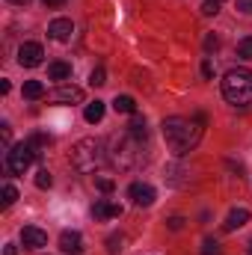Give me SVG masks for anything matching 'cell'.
Masks as SVG:
<instances>
[{
  "mask_svg": "<svg viewBox=\"0 0 252 255\" xmlns=\"http://www.w3.org/2000/svg\"><path fill=\"white\" fill-rule=\"evenodd\" d=\"M202 133H205V116H202V113L163 119V139H166V145H169L175 154L193 151V148L202 142Z\"/></svg>",
  "mask_w": 252,
  "mask_h": 255,
  "instance_id": "6da1fadb",
  "label": "cell"
},
{
  "mask_svg": "<svg viewBox=\"0 0 252 255\" xmlns=\"http://www.w3.org/2000/svg\"><path fill=\"white\" fill-rule=\"evenodd\" d=\"M223 95L235 107L252 104V71L250 68H229L223 77Z\"/></svg>",
  "mask_w": 252,
  "mask_h": 255,
  "instance_id": "7a4b0ae2",
  "label": "cell"
},
{
  "mask_svg": "<svg viewBox=\"0 0 252 255\" xmlns=\"http://www.w3.org/2000/svg\"><path fill=\"white\" fill-rule=\"evenodd\" d=\"M104 160H107V154H104V142H101V139L86 136V139H80V142L71 148V166H74L77 172H83V175L101 169Z\"/></svg>",
  "mask_w": 252,
  "mask_h": 255,
  "instance_id": "3957f363",
  "label": "cell"
},
{
  "mask_svg": "<svg viewBox=\"0 0 252 255\" xmlns=\"http://www.w3.org/2000/svg\"><path fill=\"white\" fill-rule=\"evenodd\" d=\"M139 148H142V139H136V136H130V133L116 136V139H113V154H110L113 166H116V169H122V172L136 169V166L145 160V154H142Z\"/></svg>",
  "mask_w": 252,
  "mask_h": 255,
  "instance_id": "277c9868",
  "label": "cell"
},
{
  "mask_svg": "<svg viewBox=\"0 0 252 255\" xmlns=\"http://www.w3.org/2000/svg\"><path fill=\"white\" fill-rule=\"evenodd\" d=\"M36 148L30 145V142H18V145H12L9 151H6V169L9 172H15V175H24L27 169H30V163L36 160Z\"/></svg>",
  "mask_w": 252,
  "mask_h": 255,
  "instance_id": "5b68a950",
  "label": "cell"
},
{
  "mask_svg": "<svg viewBox=\"0 0 252 255\" xmlns=\"http://www.w3.org/2000/svg\"><path fill=\"white\" fill-rule=\"evenodd\" d=\"M48 98H51L54 104H80V101H83V89L74 86V83H60Z\"/></svg>",
  "mask_w": 252,
  "mask_h": 255,
  "instance_id": "8992f818",
  "label": "cell"
},
{
  "mask_svg": "<svg viewBox=\"0 0 252 255\" xmlns=\"http://www.w3.org/2000/svg\"><path fill=\"white\" fill-rule=\"evenodd\" d=\"M42 57H45V51H42L39 42H24V45L18 48V63L24 65V68H36V65H42Z\"/></svg>",
  "mask_w": 252,
  "mask_h": 255,
  "instance_id": "52a82bcc",
  "label": "cell"
},
{
  "mask_svg": "<svg viewBox=\"0 0 252 255\" xmlns=\"http://www.w3.org/2000/svg\"><path fill=\"white\" fill-rule=\"evenodd\" d=\"M127 196L133 199V205H139V208H148V205H154V199H157V193L151 184H142V181H133L130 187H127Z\"/></svg>",
  "mask_w": 252,
  "mask_h": 255,
  "instance_id": "ba28073f",
  "label": "cell"
},
{
  "mask_svg": "<svg viewBox=\"0 0 252 255\" xmlns=\"http://www.w3.org/2000/svg\"><path fill=\"white\" fill-rule=\"evenodd\" d=\"M21 244L27 250H42V247H48V232H42L36 226H24L21 229Z\"/></svg>",
  "mask_w": 252,
  "mask_h": 255,
  "instance_id": "9c48e42d",
  "label": "cell"
},
{
  "mask_svg": "<svg viewBox=\"0 0 252 255\" xmlns=\"http://www.w3.org/2000/svg\"><path fill=\"white\" fill-rule=\"evenodd\" d=\"M92 217L95 220H116V217H122V205H116L110 199H98L92 205Z\"/></svg>",
  "mask_w": 252,
  "mask_h": 255,
  "instance_id": "30bf717a",
  "label": "cell"
},
{
  "mask_svg": "<svg viewBox=\"0 0 252 255\" xmlns=\"http://www.w3.org/2000/svg\"><path fill=\"white\" fill-rule=\"evenodd\" d=\"M71 33H74V24H71L68 18H54L51 27H48V36H51L54 42H68Z\"/></svg>",
  "mask_w": 252,
  "mask_h": 255,
  "instance_id": "8fae6325",
  "label": "cell"
},
{
  "mask_svg": "<svg viewBox=\"0 0 252 255\" xmlns=\"http://www.w3.org/2000/svg\"><path fill=\"white\" fill-rule=\"evenodd\" d=\"M60 250L68 253V255L83 253V238H80V232H63V235H60Z\"/></svg>",
  "mask_w": 252,
  "mask_h": 255,
  "instance_id": "7c38bea8",
  "label": "cell"
},
{
  "mask_svg": "<svg viewBox=\"0 0 252 255\" xmlns=\"http://www.w3.org/2000/svg\"><path fill=\"white\" fill-rule=\"evenodd\" d=\"M247 223H250V211H247V208H235V211H229L223 229H226V232H238V229L247 226Z\"/></svg>",
  "mask_w": 252,
  "mask_h": 255,
  "instance_id": "4fadbf2b",
  "label": "cell"
},
{
  "mask_svg": "<svg viewBox=\"0 0 252 255\" xmlns=\"http://www.w3.org/2000/svg\"><path fill=\"white\" fill-rule=\"evenodd\" d=\"M127 133H130V136H136V139H145V136H148V125H145V116L133 113V116H130V125H127Z\"/></svg>",
  "mask_w": 252,
  "mask_h": 255,
  "instance_id": "5bb4252c",
  "label": "cell"
},
{
  "mask_svg": "<svg viewBox=\"0 0 252 255\" xmlns=\"http://www.w3.org/2000/svg\"><path fill=\"white\" fill-rule=\"evenodd\" d=\"M113 110H116V113L133 116V113H136V101H133L130 95H116V98H113Z\"/></svg>",
  "mask_w": 252,
  "mask_h": 255,
  "instance_id": "9a60e30c",
  "label": "cell"
},
{
  "mask_svg": "<svg viewBox=\"0 0 252 255\" xmlns=\"http://www.w3.org/2000/svg\"><path fill=\"white\" fill-rule=\"evenodd\" d=\"M48 77H51V80H68V77H71V65L68 63H51L48 65Z\"/></svg>",
  "mask_w": 252,
  "mask_h": 255,
  "instance_id": "2e32d148",
  "label": "cell"
},
{
  "mask_svg": "<svg viewBox=\"0 0 252 255\" xmlns=\"http://www.w3.org/2000/svg\"><path fill=\"white\" fill-rule=\"evenodd\" d=\"M21 92H24V98L36 101V98H42V95H45V83H42V80H27Z\"/></svg>",
  "mask_w": 252,
  "mask_h": 255,
  "instance_id": "e0dca14e",
  "label": "cell"
},
{
  "mask_svg": "<svg viewBox=\"0 0 252 255\" xmlns=\"http://www.w3.org/2000/svg\"><path fill=\"white\" fill-rule=\"evenodd\" d=\"M83 119H86L89 125H95V122H101V119H104V101H92V104L86 107V113H83Z\"/></svg>",
  "mask_w": 252,
  "mask_h": 255,
  "instance_id": "ac0fdd59",
  "label": "cell"
},
{
  "mask_svg": "<svg viewBox=\"0 0 252 255\" xmlns=\"http://www.w3.org/2000/svg\"><path fill=\"white\" fill-rule=\"evenodd\" d=\"M104 83H107V71H104V65H95L89 74V86H104Z\"/></svg>",
  "mask_w": 252,
  "mask_h": 255,
  "instance_id": "d6986e66",
  "label": "cell"
},
{
  "mask_svg": "<svg viewBox=\"0 0 252 255\" xmlns=\"http://www.w3.org/2000/svg\"><path fill=\"white\" fill-rule=\"evenodd\" d=\"M238 57H241V60H252V36H247V39L238 42Z\"/></svg>",
  "mask_w": 252,
  "mask_h": 255,
  "instance_id": "ffe728a7",
  "label": "cell"
},
{
  "mask_svg": "<svg viewBox=\"0 0 252 255\" xmlns=\"http://www.w3.org/2000/svg\"><path fill=\"white\" fill-rule=\"evenodd\" d=\"M122 244H125V238H122V235H110V238H107V253L119 255V253H122Z\"/></svg>",
  "mask_w": 252,
  "mask_h": 255,
  "instance_id": "44dd1931",
  "label": "cell"
},
{
  "mask_svg": "<svg viewBox=\"0 0 252 255\" xmlns=\"http://www.w3.org/2000/svg\"><path fill=\"white\" fill-rule=\"evenodd\" d=\"M51 184H54L51 172H48V169H39V172H36V187H39V190H48Z\"/></svg>",
  "mask_w": 252,
  "mask_h": 255,
  "instance_id": "7402d4cb",
  "label": "cell"
},
{
  "mask_svg": "<svg viewBox=\"0 0 252 255\" xmlns=\"http://www.w3.org/2000/svg\"><path fill=\"white\" fill-rule=\"evenodd\" d=\"M15 199H18V190L12 187V184H3V208H9V205H15Z\"/></svg>",
  "mask_w": 252,
  "mask_h": 255,
  "instance_id": "603a6c76",
  "label": "cell"
},
{
  "mask_svg": "<svg viewBox=\"0 0 252 255\" xmlns=\"http://www.w3.org/2000/svg\"><path fill=\"white\" fill-rule=\"evenodd\" d=\"M27 142H30V145H33V148H36V151H39V148H42V145H51V142H54V139H51V136H48V133H33V136H30V139H27Z\"/></svg>",
  "mask_w": 252,
  "mask_h": 255,
  "instance_id": "cb8c5ba5",
  "label": "cell"
},
{
  "mask_svg": "<svg viewBox=\"0 0 252 255\" xmlns=\"http://www.w3.org/2000/svg\"><path fill=\"white\" fill-rule=\"evenodd\" d=\"M223 250H220V244L214 241V238H208V241H202V253L199 255H220Z\"/></svg>",
  "mask_w": 252,
  "mask_h": 255,
  "instance_id": "d4e9b609",
  "label": "cell"
},
{
  "mask_svg": "<svg viewBox=\"0 0 252 255\" xmlns=\"http://www.w3.org/2000/svg\"><path fill=\"white\" fill-rule=\"evenodd\" d=\"M220 3H223V0H205V3H202V15H208V18L217 15V12H220Z\"/></svg>",
  "mask_w": 252,
  "mask_h": 255,
  "instance_id": "484cf974",
  "label": "cell"
},
{
  "mask_svg": "<svg viewBox=\"0 0 252 255\" xmlns=\"http://www.w3.org/2000/svg\"><path fill=\"white\" fill-rule=\"evenodd\" d=\"M95 187L101 193H113L116 190V181H113V178H95Z\"/></svg>",
  "mask_w": 252,
  "mask_h": 255,
  "instance_id": "4316f807",
  "label": "cell"
},
{
  "mask_svg": "<svg viewBox=\"0 0 252 255\" xmlns=\"http://www.w3.org/2000/svg\"><path fill=\"white\" fill-rule=\"evenodd\" d=\"M0 130H3V145H6V151H9V148H12V128H9V122H3Z\"/></svg>",
  "mask_w": 252,
  "mask_h": 255,
  "instance_id": "83f0119b",
  "label": "cell"
},
{
  "mask_svg": "<svg viewBox=\"0 0 252 255\" xmlns=\"http://www.w3.org/2000/svg\"><path fill=\"white\" fill-rule=\"evenodd\" d=\"M202 77H208V80L214 77V63L211 60H202Z\"/></svg>",
  "mask_w": 252,
  "mask_h": 255,
  "instance_id": "f1b7e54d",
  "label": "cell"
},
{
  "mask_svg": "<svg viewBox=\"0 0 252 255\" xmlns=\"http://www.w3.org/2000/svg\"><path fill=\"white\" fill-rule=\"evenodd\" d=\"M220 48V39L217 36H205V51H217Z\"/></svg>",
  "mask_w": 252,
  "mask_h": 255,
  "instance_id": "f546056e",
  "label": "cell"
},
{
  "mask_svg": "<svg viewBox=\"0 0 252 255\" xmlns=\"http://www.w3.org/2000/svg\"><path fill=\"white\" fill-rule=\"evenodd\" d=\"M169 229H172V232L184 229V217H169Z\"/></svg>",
  "mask_w": 252,
  "mask_h": 255,
  "instance_id": "4dcf8cb0",
  "label": "cell"
},
{
  "mask_svg": "<svg viewBox=\"0 0 252 255\" xmlns=\"http://www.w3.org/2000/svg\"><path fill=\"white\" fill-rule=\"evenodd\" d=\"M238 9H241L244 15H252V0H238Z\"/></svg>",
  "mask_w": 252,
  "mask_h": 255,
  "instance_id": "1f68e13d",
  "label": "cell"
},
{
  "mask_svg": "<svg viewBox=\"0 0 252 255\" xmlns=\"http://www.w3.org/2000/svg\"><path fill=\"white\" fill-rule=\"evenodd\" d=\"M3 255H18V250H15V244H6V247H3Z\"/></svg>",
  "mask_w": 252,
  "mask_h": 255,
  "instance_id": "d6a6232c",
  "label": "cell"
},
{
  "mask_svg": "<svg viewBox=\"0 0 252 255\" xmlns=\"http://www.w3.org/2000/svg\"><path fill=\"white\" fill-rule=\"evenodd\" d=\"M42 3H45V6H63L65 0H42Z\"/></svg>",
  "mask_w": 252,
  "mask_h": 255,
  "instance_id": "836d02e7",
  "label": "cell"
},
{
  "mask_svg": "<svg viewBox=\"0 0 252 255\" xmlns=\"http://www.w3.org/2000/svg\"><path fill=\"white\" fill-rule=\"evenodd\" d=\"M9 3H15V6H27L30 0H9Z\"/></svg>",
  "mask_w": 252,
  "mask_h": 255,
  "instance_id": "e575fe53",
  "label": "cell"
},
{
  "mask_svg": "<svg viewBox=\"0 0 252 255\" xmlns=\"http://www.w3.org/2000/svg\"><path fill=\"white\" fill-rule=\"evenodd\" d=\"M250 253H252V241H250Z\"/></svg>",
  "mask_w": 252,
  "mask_h": 255,
  "instance_id": "d590c367",
  "label": "cell"
}]
</instances>
